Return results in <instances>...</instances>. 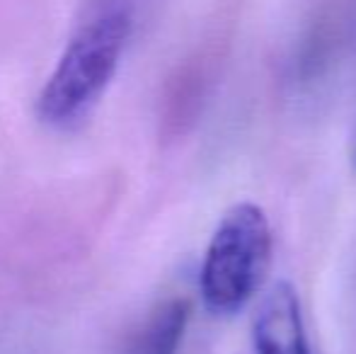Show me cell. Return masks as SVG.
Segmentation results:
<instances>
[{"label": "cell", "mask_w": 356, "mask_h": 354, "mask_svg": "<svg viewBox=\"0 0 356 354\" xmlns=\"http://www.w3.org/2000/svg\"><path fill=\"white\" fill-rule=\"evenodd\" d=\"M354 161H356V138H354Z\"/></svg>", "instance_id": "5"}, {"label": "cell", "mask_w": 356, "mask_h": 354, "mask_svg": "<svg viewBox=\"0 0 356 354\" xmlns=\"http://www.w3.org/2000/svg\"><path fill=\"white\" fill-rule=\"evenodd\" d=\"M189 321V306L182 298H172L158 306L134 335L124 354H177Z\"/></svg>", "instance_id": "4"}, {"label": "cell", "mask_w": 356, "mask_h": 354, "mask_svg": "<svg viewBox=\"0 0 356 354\" xmlns=\"http://www.w3.org/2000/svg\"><path fill=\"white\" fill-rule=\"evenodd\" d=\"M129 34L131 17L124 5L99 8L92 17L85 19L39 92V122L56 131H68L85 122L112 83Z\"/></svg>", "instance_id": "1"}, {"label": "cell", "mask_w": 356, "mask_h": 354, "mask_svg": "<svg viewBox=\"0 0 356 354\" xmlns=\"http://www.w3.org/2000/svg\"><path fill=\"white\" fill-rule=\"evenodd\" d=\"M272 262V226L262 207L240 202L223 214L199 272L204 306L235 316L262 289Z\"/></svg>", "instance_id": "2"}, {"label": "cell", "mask_w": 356, "mask_h": 354, "mask_svg": "<svg viewBox=\"0 0 356 354\" xmlns=\"http://www.w3.org/2000/svg\"><path fill=\"white\" fill-rule=\"evenodd\" d=\"M252 337L257 354H313L298 293L289 282H277L262 296L254 313Z\"/></svg>", "instance_id": "3"}]
</instances>
